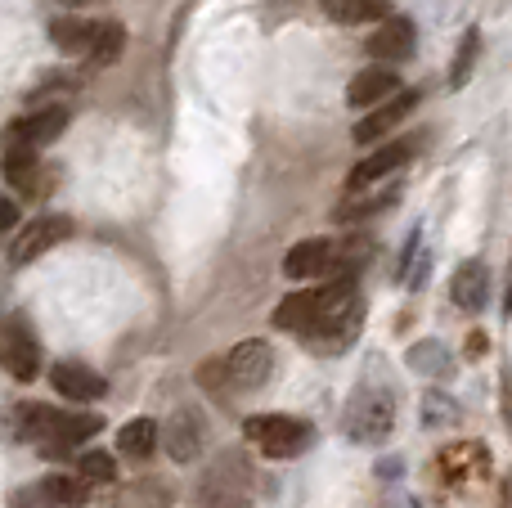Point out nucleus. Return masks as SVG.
Returning <instances> with one entry per match:
<instances>
[{
    "mask_svg": "<svg viewBox=\"0 0 512 508\" xmlns=\"http://www.w3.org/2000/svg\"><path fill=\"white\" fill-rule=\"evenodd\" d=\"M364 50H369L373 59H396V63L409 59V54H414V23L391 14L387 23H378V32L369 36V45H364Z\"/></svg>",
    "mask_w": 512,
    "mask_h": 508,
    "instance_id": "2eb2a0df",
    "label": "nucleus"
},
{
    "mask_svg": "<svg viewBox=\"0 0 512 508\" xmlns=\"http://www.w3.org/2000/svg\"><path fill=\"white\" fill-rule=\"evenodd\" d=\"M477 45H481L477 27H468V36H463V41H459V54H454V68H450V86H454V90H459L463 81H468L472 63H477Z\"/></svg>",
    "mask_w": 512,
    "mask_h": 508,
    "instance_id": "a878e982",
    "label": "nucleus"
},
{
    "mask_svg": "<svg viewBox=\"0 0 512 508\" xmlns=\"http://www.w3.org/2000/svg\"><path fill=\"white\" fill-rule=\"evenodd\" d=\"M364 324V302L355 297V288L346 297H337L333 306H328V315L315 324V329H306L301 338L310 342V351H324V356H337V351L351 347V338L360 333Z\"/></svg>",
    "mask_w": 512,
    "mask_h": 508,
    "instance_id": "20e7f679",
    "label": "nucleus"
},
{
    "mask_svg": "<svg viewBox=\"0 0 512 508\" xmlns=\"http://www.w3.org/2000/svg\"><path fill=\"white\" fill-rule=\"evenodd\" d=\"M414 108H418V95H414V90H400L396 99H387V104L373 108L364 122H355V131H351L355 144H378V140H387V135L396 131V126L405 122L409 113H414Z\"/></svg>",
    "mask_w": 512,
    "mask_h": 508,
    "instance_id": "9d476101",
    "label": "nucleus"
},
{
    "mask_svg": "<svg viewBox=\"0 0 512 508\" xmlns=\"http://www.w3.org/2000/svg\"><path fill=\"white\" fill-rule=\"evenodd\" d=\"M41 491L50 495L59 508H86L90 504V482L86 477H68V473H50L41 482Z\"/></svg>",
    "mask_w": 512,
    "mask_h": 508,
    "instance_id": "412c9836",
    "label": "nucleus"
},
{
    "mask_svg": "<svg viewBox=\"0 0 512 508\" xmlns=\"http://www.w3.org/2000/svg\"><path fill=\"white\" fill-rule=\"evenodd\" d=\"M243 437L261 450L265 459H297L301 450H310L315 432L306 419H292V414H252L243 423Z\"/></svg>",
    "mask_w": 512,
    "mask_h": 508,
    "instance_id": "f257e3e1",
    "label": "nucleus"
},
{
    "mask_svg": "<svg viewBox=\"0 0 512 508\" xmlns=\"http://www.w3.org/2000/svg\"><path fill=\"white\" fill-rule=\"evenodd\" d=\"M99 23H81V18H54L50 23V36L59 50H72V54H86L90 41H95Z\"/></svg>",
    "mask_w": 512,
    "mask_h": 508,
    "instance_id": "5701e85b",
    "label": "nucleus"
},
{
    "mask_svg": "<svg viewBox=\"0 0 512 508\" xmlns=\"http://www.w3.org/2000/svg\"><path fill=\"white\" fill-rule=\"evenodd\" d=\"M324 14L342 27H355V23H387L391 18V5L387 0H319Z\"/></svg>",
    "mask_w": 512,
    "mask_h": 508,
    "instance_id": "a211bd4d",
    "label": "nucleus"
},
{
    "mask_svg": "<svg viewBox=\"0 0 512 508\" xmlns=\"http://www.w3.org/2000/svg\"><path fill=\"white\" fill-rule=\"evenodd\" d=\"M122 45H126L122 23H99L95 41H90V50H86V63L90 68H108V63L122 59Z\"/></svg>",
    "mask_w": 512,
    "mask_h": 508,
    "instance_id": "4be33fe9",
    "label": "nucleus"
},
{
    "mask_svg": "<svg viewBox=\"0 0 512 508\" xmlns=\"http://www.w3.org/2000/svg\"><path fill=\"white\" fill-rule=\"evenodd\" d=\"M450 297H454V306H459V311L477 315L481 306H486V297H490V275H486V266H481V261H463V266L454 270Z\"/></svg>",
    "mask_w": 512,
    "mask_h": 508,
    "instance_id": "f3484780",
    "label": "nucleus"
},
{
    "mask_svg": "<svg viewBox=\"0 0 512 508\" xmlns=\"http://www.w3.org/2000/svg\"><path fill=\"white\" fill-rule=\"evenodd\" d=\"M162 446H167V455L176 464H194L203 455V419H198V410H180L162 432Z\"/></svg>",
    "mask_w": 512,
    "mask_h": 508,
    "instance_id": "f8f14e48",
    "label": "nucleus"
},
{
    "mask_svg": "<svg viewBox=\"0 0 512 508\" xmlns=\"http://www.w3.org/2000/svg\"><path fill=\"white\" fill-rule=\"evenodd\" d=\"M454 414H459V410H454L445 396H436V392L423 401V423H427V428H445V423H454Z\"/></svg>",
    "mask_w": 512,
    "mask_h": 508,
    "instance_id": "bb28decb",
    "label": "nucleus"
},
{
    "mask_svg": "<svg viewBox=\"0 0 512 508\" xmlns=\"http://www.w3.org/2000/svg\"><path fill=\"white\" fill-rule=\"evenodd\" d=\"M68 5H86V0H68Z\"/></svg>",
    "mask_w": 512,
    "mask_h": 508,
    "instance_id": "c85d7f7f",
    "label": "nucleus"
},
{
    "mask_svg": "<svg viewBox=\"0 0 512 508\" xmlns=\"http://www.w3.org/2000/svg\"><path fill=\"white\" fill-rule=\"evenodd\" d=\"M50 387H54L59 396H68V401H77V405L104 401V392H108L104 378H99L95 369L77 365V360H59V365L50 369Z\"/></svg>",
    "mask_w": 512,
    "mask_h": 508,
    "instance_id": "9b49d317",
    "label": "nucleus"
},
{
    "mask_svg": "<svg viewBox=\"0 0 512 508\" xmlns=\"http://www.w3.org/2000/svg\"><path fill=\"white\" fill-rule=\"evenodd\" d=\"M68 234H72V221H68V216H41V221H32V225H27V230L14 239L9 257H14V266H27V261L45 257L54 243H63Z\"/></svg>",
    "mask_w": 512,
    "mask_h": 508,
    "instance_id": "1a4fd4ad",
    "label": "nucleus"
},
{
    "mask_svg": "<svg viewBox=\"0 0 512 508\" xmlns=\"http://www.w3.org/2000/svg\"><path fill=\"white\" fill-rule=\"evenodd\" d=\"M5 369L18 383H32L41 374V342H36V333L18 315H9V324H5Z\"/></svg>",
    "mask_w": 512,
    "mask_h": 508,
    "instance_id": "0eeeda50",
    "label": "nucleus"
},
{
    "mask_svg": "<svg viewBox=\"0 0 512 508\" xmlns=\"http://www.w3.org/2000/svg\"><path fill=\"white\" fill-rule=\"evenodd\" d=\"M414 149H418V140H391V144H382V149H373L369 158L360 162V167L346 176V189H369V185H382V180L391 176V171H400L409 158H414Z\"/></svg>",
    "mask_w": 512,
    "mask_h": 508,
    "instance_id": "423d86ee",
    "label": "nucleus"
},
{
    "mask_svg": "<svg viewBox=\"0 0 512 508\" xmlns=\"http://www.w3.org/2000/svg\"><path fill=\"white\" fill-rule=\"evenodd\" d=\"M409 365H414L418 374H450V356H445L441 342H418V347L409 351Z\"/></svg>",
    "mask_w": 512,
    "mask_h": 508,
    "instance_id": "b1692460",
    "label": "nucleus"
},
{
    "mask_svg": "<svg viewBox=\"0 0 512 508\" xmlns=\"http://www.w3.org/2000/svg\"><path fill=\"white\" fill-rule=\"evenodd\" d=\"M270 369H274V351H270V342H261V338L239 342V347L225 356V374H230V383L243 387V392H256V387H265Z\"/></svg>",
    "mask_w": 512,
    "mask_h": 508,
    "instance_id": "39448f33",
    "label": "nucleus"
},
{
    "mask_svg": "<svg viewBox=\"0 0 512 508\" xmlns=\"http://www.w3.org/2000/svg\"><path fill=\"white\" fill-rule=\"evenodd\" d=\"M63 126H68V113H63V108H41V113L18 117L14 131H9V140L23 144V149H41V144L59 140Z\"/></svg>",
    "mask_w": 512,
    "mask_h": 508,
    "instance_id": "4468645a",
    "label": "nucleus"
},
{
    "mask_svg": "<svg viewBox=\"0 0 512 508\" xmlns=\"http://www.w3.org/2000/svg\"><path fill=\"white\" fill-rule=\"evenodd\" d=\"M396 203V185H369V189H351L342 207H337V221H364V216L382 212V207Z\"/></svg>",
    "mask_w": 512,
    "mask_h": 508,
    "instance_id": "6ab92c4d",
    "label": "nucleus"
},
{
    "mask_svg": "<svg viewBox=\"0 0 512 508\" xmlns=\"http://www.w3.org/2000/svg\"><path fill=\"white\" fill-rule=\"evenodd\" d=\"M351 279H328V284H319V288H301V293H292V297H283L279 306H274V329H288V333H306V329H315L319 320L328 315V306L337 302V297H346L351 293Z\"/></svg>",
    "mask_w": 512,
    "mask_h": 508,
    "instance_id": "7ed1b4c3",
    "label": "nucleus"
},
{
    "mask_svg": "<svg viewBox=\"0 0 512 508\" xmlns=\"http://www.w3.org/2000/svg\"><path fill=\"white\" fill-rule=\"evenodd\" d=\"M158 441H162V432L153 419H131V423H122V432H117V450L131 459H149L153 450H158Z\"/></svg>",
    "mask_w": 512,
    "mask_h": 508,
    "instance_id": "aec40b11",
    "label": "nucleus"
},
{
    "mask_svg": "<svg viewBox=\"0 0 512 508\" xmlns=\"http://www.w3.org/2000/svg\"><path fill=\"white\" fill-rule=\"evenodd\" d=\"M396 428V401L382 387H360L346 401V437L360 446H382Z\"/></svg>",
    "mask_w": 512,
    "mask_h": 508,
    "instance_id": "f03ea898",
    "label": "nucleus"
},
{
    "mask_svg": "<svg viewBox=\"0 0 512 508\" xmlns=\"http://www.w3.org/2000/svg\"><path fill=\"white\" fill-rule=\"evenodd\" d=\"M0 221H5V230H14V225H18V207H14V198H5V203H0Z\"/></svg>",
    "mask_w": 512,
    "mask_h": 508,
    "instance_id": "cd10ccee",
    "label": "nucleus"
},
{
    "mask_svg": "<svg viewBox=\"0 0 512 508\" xmlns=\"http://www.w3.org/2000/svg\"><path fill=\"white\" fill-rule=\"evenodd\" d=\"M99 428H104V419H95V414H63V410H59V423H54L50 441H45V455H50V459H63L72 446H81V441L95 437Z\"/></svg>",
    "mask_w": 512,
    "mask_h": 508,
    "instance_id": "dca6fc26",
    "label": "nucleus"
},
{
    "mask_svg": "<svg viewBox=\"0 0 512 508\" xmlns=\"http://www.w3.org/2000/svg\"><path fill=\"white\" fill-rule=\"evenodd\" d=\"M400 95V77L391 68H364L355 72L351 90H346V104L351 108H373V104H387V99Z\"/></svg>",
    "mask_w": 512,
    "mask_h": 508,
    "instance_id": "ddd939ff",
    "label": "nucleus"
},
{
    "mask_svg": "<svg viewBox=\"0 0 512 508\" xmlns=\"http://www.w3.org/2000/svg\"><path fill=\"white\" fill-rule=\"evenodd\" d=\"M333 266H337V243L328 239H301L283 257V275L288 279H333Z\"/></svg>",
    "mask_w": 512,
    "mask_h": 508,
    "instance_id": "6e6552de",
    "label": "nucleus"
},
{
    "mask_svg": "<svg viewBox=\"0 0 512 508\" xmlns=\"http://www.w3.org/2000/svg\"><path fill=\"white\" fill-rule=\"evenodd\" d=\"M77 477H86V482H113L117 459L104 455V450H86V455L77 459Z\"/></svg>",
    "mask_w": 512,
    "mask_h": 508,
    "instance_id": "393cba45",
    "label": "nucleus"
}]
</instances>
